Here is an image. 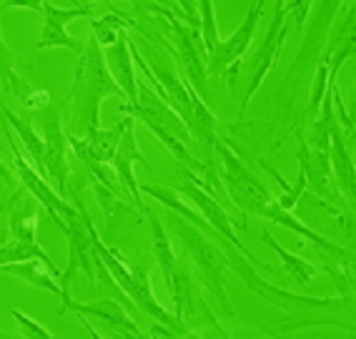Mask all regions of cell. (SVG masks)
<instances>
[{"label": "cell", "instance_id": "obj_3", "mask_svg": "<svg viewBox=\"0 0 356 339\" xmlns=\"http://www.w3.org/2000/svg\"><path fill=\"white\" fill-rule=\"evenodd\" d=\"M78 209H81L83 221H86V226H88V234H90V242H93V249H96V254L103 259V264L108 267L111 274L115 276V282H118V284L123 287V292H126V294L131 297V301H134V304L140 309V312H146L148 317H153V320H159L161 324L171 326V329L178 334V337H184V334H186L184 322L173 320L171 314L165 312V309L161 307L159 301H156V297H153L151 282H148V271H146V267H136V264H128L121 254H115L113 249H108V246H103L101 239H98V234H96V226H93L90 216L86 214V209H83L81 204H78Z\"/></svg>", "mask_w": 356, "mask_h": 339}, {"label": "cell", "instance_id": "obj_13", "mask_svg": "<svg viewBox=\"0 0 356 339\" xmlns=\"http://www.w3.org/2000/svg\"><path fill=\"white\" fill-rule=\"evenodd\" d=\"M8 143H10V148H13V161H15V168H18V176L23 179V184H26V189L33 194V196L38 198V204H43L48 212H51L53 221H56L58 226H60V231H65V219L73 216V209H70L68 204H65L63 198H60V194L58 191H51V186L45 184L43 179H40L38 173L33 171L31 166L26 164V159L18 154V146H15V139L13 134L8 131Z\"/></svg>", "mask_w": 356, "mask_h": 339}, {"label": "cell", "instance_id": "obj_28", "mask_svg": "<svg viewBox=\"0 0 356 339\" xmlns=\"http://www.w3.org/2000/svg\"><path fill=\"white\" fill-rule=\"evenodd\" d=\"M8 78H10V84L15 86V96L23 101V106H28V109H45V106L51 103V96H48L45 90H35V88H31V86H26L13 71H8Z\"/></svg>", "mask_w": 356, "mask_h": 339}, {"label": "cell", "instance_id": "obj_17", "mask_svg": "<svg viewBox=\"0 0 356 339\" xmlns=\"http://www.w3.org/2000/svg\"><path fill=\"white\" fill-rule=\"evenodd\" d=\"M43 128H45V146H48L45 171L56 181L58 194L63 196L65 181H68V161H65V141H68V136L60 134V116L56 113H48V118L43 121Z\"/></svg>", "mask_w": 356, "mask_h": 339}, {"label": "cell", "instance_id": "obj_27", "mask_svg": "<svg viewBox=\"0 0 356 339\" xmlns=\"http://www.w3.org/2000/svg\"><path fill=\"white\" fill-rule=\"evenodd\" d=\"M198 8H201V38H204L206 56H211L213 48L218 45V28H216V20H213V3H211V0H201Z\"/></svg>", "mask_w": 356, "mask_h": 339}, {"label": "cell", "instance_id": "obj_14", "mask_svg": "<svg viewBox=\"0 0 356 339\" xmlns=\"http://www.w3.org/2000/svg\"><path fill=\"white\" fill-rule=\"evenodd\" d=\"M131 123H134V118L128 116V118H123L115 128H111V131H96V134L88 136V139H78V136L68 134V143L83 164H113L115 148L121 143L123 131H126Z\"/></svg>", "mask_w": 356, "mask_h": 339}, {"label": "cell", "instance_id": "obj_24", "mask_svg": "<svg viewBox=\"0 0 356 339\" xmlns=\"http://www.w3.org/2000/svg\"><path fill=\"white\" fill-rule=\"evenodd\" d=\"M264 242H266L268 246H271V249H274L276 254H279L281 259H284V264H286V271L293 276V279H296V282L301 284V287H306V284L312 282L314 276L318 274V269L314 267V264H309L306 259H301V256H296V254H291V251H286L279 242H276L274 237H271V234H264Z\"/></svg>", "mask_w": 356, "mask_h": 339}, {"label": "cell", "instance_id": "obj_10", "mask_svg": "<svg viewBox=\"0 0 356 339\" xmlns=\"http://www.w3.org/2000/svg\"><path fill=\"white\" fill-rule=\"evenodd\" d=\"M123 111H128L131 116L140 118V121L146 123L148 128H163L165 134L176 136L178 141H184V143L191 141V134H188L186 123L181 121V118L173 113L171 106H168L163 98L156 96V90L148 88L143 81H138V106H136V109H131V106L126 103V106H123Z\"/></svg>", "mask_w": 356, "mask_h": 339}, {"label": "cell", "instance_id": "obj_21", "mask_svg": "<svg viewBox=\"0 0 356 339\" xmlns=\"http://www.w3.org/2000/svg\"><path fill=\"white\" fill-rule=\"evenodd\" d=\"M329 164L334 168L339 189L343 196L349 198V204H354V164H351L349 151L343 148V139L339 134V126H331V139H329Z\"/></svg>", "mask_w": 356, "mask_h": 339}, {"label": "cell", "instance_id": "obj_11", "mask_svg": "<svg viewBox=\"0 0 356 339\" xmlns=\"http://www.w3.org/2000/svg\"><path fill=\"white\" fill-rule=\"evenodd\" d=\"M43 13H45V28L43 36L38 40V48L45 51V48H70V51L83 53L86 45L78 43L76 38L68 36V23L76 18H83V15H93V6L90 3H81L76 8H56L53 3H43Z\"/></svg>", "mask_w": 356, "mask_h": 339}, {"label": "cell", "instance_id": "obj_25", "mask_svg": "<svg viewBox=\"0 0 356 339\" xmlns=\"http://www.w3.org/2000/svg\"><path fill=\"white\" fill-rule=\"evenodd\" d=\"M140 191H146L148 196L159 198L161 204H165L168 209H173V212H178L184 219H188V221H191V224H196L198 229H204V231L213 229V226H211L209 221H204V219L198 216L196 212H191L186 204H181V201H178V196H176V191H171V189H163V186H140Z\"/></svg>", "mask_w": 356, "mask_h": 339}, {"label": "cell", "instance_id": "obj_15", "mask_svg": "<svg viewBox=\"0 0 356 339\" xmlns=\"http://www.w3.org/2000/svg\"><path fill=\"white\" fill-rule=\"evenodd\" d=\"M236 267H238V274L246 279V284L254 289L256 294L266 297L271 304H276L279 309H324L331 307V304H339V299H312V297H299V294H291V292H284V289H276L271 284H266L264 279L254 274V269L248 267L243 259H236Z\"/></svg>", "mask_w": 356, "mask_h": 339}, {"label": "cell", "instance_id": "obj_18", "mask_svg": "<svg viewBox=\"0 0 356 339\" xmlns=\"http://www.w3.org/2000/svg\"><path fill=\"white\" fill-rule=\"evenodd\" d=\"M68 309H73L76 314H90V317L106 320L111 326L123 329V334H128V337H140V329H138V324L131 320V312H128L118 299H113V297H111V299H101V301H90V304H78V301L68 299L63 307H60V312H68Z\"/></svg>", "mask_w": 356, "mask_h": 339}, {"label": "cell", "instance_id": "obj_26", "mask_svg": "<svg viewBox=\"0 0 356 339\" xmlns=\"http://www.w3.org/2000/svg\"><path fill=\"white\" fill-rule=\"evenodd\" d=\"M31 259H43V262H48L51 267H56V264L51 262V256L45 254L38 244L6 242V246H3V251H0V264H3V267L15 264V262H31Z\"/></svg>", "mask_w": 356, "mask_h": 339}, {"label": "cell", "instance_id": "obj_23", "mask_svg": "<svg viewBox=\"0 0 356 339\" xmlns=\"http://www.w3.org/2000/svg\"><path fill=\"white\" fill-rule=\"evenodd\" d=\"M35 198V196H33ZM33 198H18V194H15V201H18V206L13 209V214H10V229H13V242H26V244H35V229H38V216H35V212H38V206H35V201Z\"/></svg>", "mask_w": 356, "mask_h": 339}, {"label": "cell", "instance_id": "obj_19", "mask_svg": "<svg viewBox=\"0 0 356 339\" xmlns=\"http://www.w3.org/2000/svg\"><path fill=\"white\" fill-rule=\"evenodd\" d=\"M134 161H138V164H143V166L148 168V161L143 159V154L138 151V143H136V134H134V123H131V126L123 131L121 143H118V148H115L113 166H115V171H118V179H121V184L126 186V191H131L134 201L138 204V209H140V212H146V206L140 204V186L136 184L134 171H131Z\"/></svg>", "mask_w": 356, "mask_h": 339}, {"label": "cell", "instance_id": "obj_4", "mask_svg": "<svg viewBox=\"0 0 356 339\" xmlns=\"http://www.w3.org/2000/svg\"><path fill=\"white\" fill-rule=\"evenodd\" d=\"M176 229H178V237L184 239L188 256H191L193 264H196L198 271H201V276H204V282L216 292L218 301H221V307L226 309V314L234 317V309H231V304L226 301V297H223V279L229 274V269L234 267V262L226 256V251H223L221 246L209 242V239L198 231L196 224H186L184 219H178Z\"/></svg>", "mask_w": 356, "mask_h": 339}, {"label": "cell", "instance_id": "obj_5", "mask_svg": "<svg viewBox=\"0 0 356 339\" xmlns=\"http://www.w3.org/2000/svg\"><path fill=\"white\" fill-rule=\"evenodd\" d=\"M213 148H216L223 161V184H226V191H229L234 206H238L241 212L256 214V216H259V214L264 212V206L274 196L268 194L266 186L261 184L259 176H256L254 171H248L246 164H243L221 139H216Z\"/></svg>", "mask_w": 356, "mask_h": 339}, {"label": "cell", "instance_id": "obj_7", "mask_svg": "<svg viewBox=\"0 0 356 339\" xmlns=\"http://www.w3.org/2000/svg\"><path fill=\"white\" fill-rule=\"evenodd\" d=\"M148 212V221H151V234H153V246H156V259H159V267L163 271L165 287L171 292V299L178 309V320L184 322L186 309H193V287H191V276L186 274V269L178 264L176 254H173L171 239L165 234L163 224L159 221V216Z\"/></svg>", "mask_w": 356, "mask_h": 339}, {"label": "cell", "instance_id": "obj_20", "mask_svg": "<svg viewBox=\"0 0 356 339\" xmlns=\"http://www.w3.org/2000/svg\"><path fill=\"white\" fill-rule=\"evenodd\" d=\"M3 271H6V274L20 276V279L31 282L33 287L45 289V292H51V294L60 297V299H63V294H65L63 284L56 282V279H60V276H63V271H60L58 267H51V264L43 262V259H31V262L8 264V267H3Z\"/></svg>", "mask_w": 356, "mask_h": 339}, {"label": "cell", "instance_id": "obj_8", "mask_svg": "<svg viewBox=\"0 0 356 339\" xmlns=\"http://www.w3.org/2000/svg\"><path fill=\"white\" fill-rule=\"evenodd\" d=\"M178 171L184 173V184L178 186V191H184L186 196L191 198L193 204L198 206V212L204 214L206 221H209V224L213 226V229H216L218 234H223V237L229 239V242L234 244L236 249L241 251V254L246 256V259H251V262L259 264V267H264V269H271V267H268V264H261L259 259H254V256H251V251H248L246 246H243V244L238 242V237H236V234H234V219L229 216V212H226V209H223V206L218 204L216 198L209 196V194H206L204 181L198 179V176L191 171V168L181 166V168H178Z\"/></svg>", "mask_w": 356, "mask_h": 339}, {"label": "cell", "instance_id": "obj_12", "mask_svg": "<svg viewBox=\"0 0 356 339\" xmlns=\"http://www.w3.org/2000/svg\"><path fill=\"white\" fill-rule=\"evenodd\" d=\"M261 10H264V0L251 3L243 26L238 28L229 40H218V45L209 56V68H206V73L221 76V73H226L229 65H236V61L248 51V43L254 40V31H256V26H259Z\"/></svg>", "mask_w": 356, "mask_h": 339}, {"label": "cell", "instance_id": "obj_1", "mask_svg": "<svg viewBox=\"0 0 356 339\" xmlns=\"http://www.w3.org/2000/svg\"><path fill=\"white\" fill-rule=\"evenodd\" d=\"M108 96L126 98V93L113 81L108 65H106V53L101 51L96 36L90 33L86 51L81 53V61L76 65L73 88H70V103H73L70 134L78 139H88L96 131H101V103Z\"/></svg>", "mask_w": 356, "mask_h": 339}, {"label": "cell", "instance_id": "obj_6", "mask_svg": "<svg viewBox=\"0 0 356 339\" xmlns=\"http://www.w3.org/2000/svg\"><path fill=\"white\" fill-rule=\"evenodd\" d=\"M138 8H140V10H153V13L163 15V18L168 20L173 38H176V48H178V53H181V61H184V65H186V73H188V78H191L193 90L204 98L206 76H209V73H206V65H204V61H201V53H206L204 38H201V26H188V28H186L184 23L178 20V15L173 13L168 6H159V3H143V6H136V10H138Z\"/></svg>", "mask_w": 356, "mask_h": 339}, {"label": "cell", "instance_id": "obj_29", "mask_svg": "<svg viewBox=\"0 0 356 339\" xmlns=\"http://www.w3.org/2000/svg\"><path fill=\"white\" fill-rule=\"evenodd\" d=\"M329 58L331 51H326L318 61V71H316V81H314V88H312V101H309V116H316L318 109V101H324L326 96V88H329Z\"/></svg>", "mask_w": 356, "mask_h": 339}, {"label": "cell", "instance_id": "obj_9", "mask_svg": "<svg viewBox=\"0 0 356 339\" xmlns=\"http://www.w3.org/2000/svg\"><path fill=\"white\" fill-rule=\"evenodd\" d=\"M289 10H291V3H289V6H286V3H279V6H276L274 23H271V28H268L266 40H264V45L259 48V53L251 58V84H248L246 96H243L241 111H238V121L243 118V111L248 109V101L256 96V90H259L261 81H264V78H266V73L276 65V58H279L281 45H284V38H286V26H284V18H286Z\"/></svg>", "mask_w": 356, "mask_h": 339}, {"label": "cell", "instance_id": "obj_2", "mask_svg": "<svg viewBox=\"0 0 356 339\" xmlns=\"http://www.w3.org/2000/svg\"><path fill=\"white\" fill-rule=\"evenodd\" d=\"M128 48H131V56H134L136 65L146 73L148 81L161 86V98H163V101L173 109V113L186 123L191 139L213 146V143H216V134H213V113L206 109L204 98L193 90L191 81L176 76L173 71L161 68L159 61H156L153 56H151V65H148L146 58L136 51V45L131 43V40H128Z\"/></svg>", "mask_w": 356, "mask_h": 339}, {"label": "cell", "instance_id": "obj_16", "mask_svg": "<svg viewBox=\"0 0 356 339\" xmlns=\"http://www.w3.org/2000/svg\"><path fill=\"white\" fill-rule=\"evenodd\" d=\"M106 65H108L113 81L121 86V90L126 93L128 106L136 109V106H138V81H136L134 56H131V48H128L126 33H121L118 43L106 48Z\"/></svg>", "mask_w": 356, "mask_h": 339}, {"label": "cell", "instance_id": "obj_30", "mask_svg": "<svg viewBox=\"0 0 356 339\" xmlns=\"http://www.w3.org/2000/svg\"><path fill=\"white\" fill-rule=\"evenodd\" d=\"M8 312L13 314V320L20 324V329H23V334L26 337H40V339H51L53 334L45 329V326H40L38 322H33V320H28L26 314L23 312H18V309H8Z\"/></svg>", "mask_w": 356, "mask_h": 339}, {"label": "cell", "instance_id": "obj_31", "mask_svg": "<svg viewBox=\"0 0 356 339\" xmlns=\"http://www.w3.org/2000/svg\"><path fill=\"white\" fill-rule=\"evenodd\" d=\"M329 86H331V103H337L339 118H341V123H343V131L351 136V131H354V123H351V118L346 116V111H343V101H341V96H339V86L337 84H329Z\"/></svg>", "mask_w": 356, "mask_h": 339}, {"label": "cell", "instance_id": "obj_22", "mask_svg": "<svg viewBox=\"0 0 356 339\" xmlns=\"http://www.w3.org/2000/svg\"><path fill=\"white\" fill-rule=\"evenodd\" d=\"M3 111H6L8 123H10V126L18 131V136L23 139V143H26L28 154H31L33 166L38 168V173L48 176V171H45V154H48V146H45V141L38 136V131L33 128L31 121H23V118H18V116H15L10 109H3Z\"/></svg>", "mask_w": 356, "mask_h": 339}]
</instances>
